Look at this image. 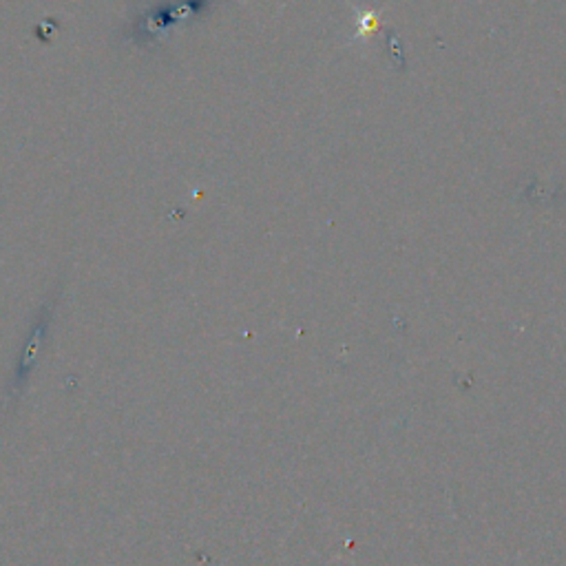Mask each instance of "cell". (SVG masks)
Returning a JSON list of instances; mask_svg holds the SVG:
<instances>
[{
	"label": "cell",
	"mask_w": 566,
	"mask_h": 566,
	"mask_svg": "<svg viewBox=\"0 0 566 566\" xmlns=\"http://www.w3.org/2000/svg\"><path fill=\"white\" fill-rule=\"evenodd\" d=\"M356 27H359L354 36L356 40L372 36L379 29V13L370 12V9H359V22H356Z\"/></svg>",
	"instance_id": "obj_1"
},
{
	"label": "cell",
	"mask_w": 566,
	"mask_h": 566,
	"mask_svg": "<svg viewBox=\"0 0 566 566\" xmlns=\"http://www.w3.org/2000/svg\"><path fill=\"white\" fill-rule=\"evenodd\" d=\"M43 330H45V326L40 323V326L36 328V332H34V337H31V341L27 343V350H25V354H22V370L29 368L31 361H34L36 354H38L40 341H43Z\"/></svg>",
	"instance_id": "obj_2"
}]
</instances>
